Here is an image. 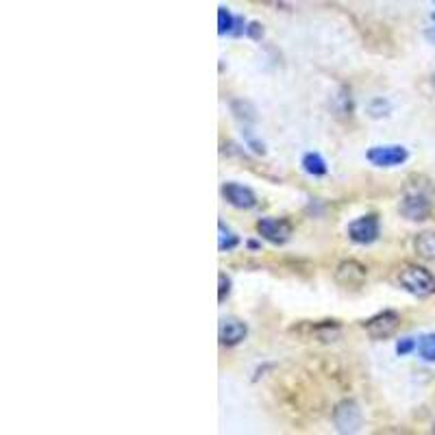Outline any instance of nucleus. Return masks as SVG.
Instances as JSON below:
<instances>
[{"instance_id": "9b49d317", "label": "nucleus", "mask_w": 435, "mask_h": 435, "mask_svg": "<svg viewBox=\"0 0 435 435\" xmlns=\"http://www.w3.org/2000/svg\"><path fill=\"white\" fill-rule=\"evenodd\" d=\"M414 248L418 257H422L424 261H435V233L433 231L418 233L414 240Z\"/></svg>"}, {"instance_id": "a211bd4d", "label": "nucleus", "mask_w": 435, "mask_h": 435, "mask_svg": "<svg viewBox=\"0 0 435 435\" xmlns=\"http://www.w3.org/2000/svg\"><path fill=\"white\" fill-rule=\"evenodd\" d=\"M218 283H220V290H218V300H220V303H224V300H226V296L231 294V279H229V276H226L224 272H220V274H218Z\"/></svg>"}, {"instance_id": "412c9836", "label": "nucleus", "mask_w": 435, "mask_h": 435, "mask_svg": "<svg viewBox=\"0 0 435 435\" xmlns=\"http://www.w3.org/2000/svg\"><path fill=\"white\" fill-rule=\"evenodd\" d=\"M433 20H435V18H433ZM426 37L431 39V42H435V26H433L431 31H426Z\"/></svg>"}, {"instance_id": "f3484780", "label": "nucleus", "mask_w": 435, "mask_h": 435, "mask_svg": "<svg viewBox=\"0 0 435 435\" xmlns=\"http://www.w3.org/2000/svg\"><path fill=\"white\" fill-rule=\"evenodd\" d=\"M368 111H370V115H372V117L387 115V111H389V103H387V100H383V98H374V100L368 105Z\"/></svg>"}, {"instance_id": "4468645a", "label": "nucleus", "mask_w": 435, "mask_h": 435, "mask_svg": "<svg viewBox=\"0 0 435 435\" xmlns=\"http://www.w3.org/2000/svg\"><path fill=\"white\" fill-rule=\"evenodd\" d=\"M218 248L224 253H229V251H235L237 246H240V237H237V233L235 231H231L224 222H218Z\"/></svg>"}, {"instance_id": "423d86ee", "label": "nucleus", "mask_w": 435, "mask_h": 435, "mask_svg": "<svg viewBox=\"0 0 435 435\" xmlns=\"http://www.w3.org/2000/svg\"><path fill=\"white\" fill-rule=\"evenodd\" d=\"M399 327H401V315L397 311H392V309L381 311V313L372 315L370 320L364 323V329L372 340H387V337H392L394 333H397Z\"/></svg>"}, {"instance_id": "dca6fc26", "label": "nucleus", "mask_w": 435, "mask_h": 435, "mask_svg": "<svg viewBox=\"0 0 435 435\" xmlns=\"http://www.w3.org/2000/svg\"><path fill=\"white\" fill-rule=\"evenodd\" d=\"M233 26H235V16L226 7H220L218 9V33L220 35H231Z\"/></svg>"}, {"instance_id": "9d476101", "label": "nucleus", "mask_w": 435, "mask_h": 435, "mask_svg": "<svg viewBox=\"0 0 435 435\" xmlns=\"http://www.w3.org/2000/svg\"><path fill=\"white\" fill-rule=\"evenodd\" d=\"M248 335V327L237 320V318H222L220 320V329H218V337L220 344L224 346H237L240 342H244Z\"/></svg>"}, {"instance_id": "4be33fe9", "label": "nucleus", "mask_w": 435, "mask_h": 435, "mask_svg": "<svg viewBox=\"0 0 435 435\" xmlns=\"http://www.w3.org/2000/svg\"><path fill=\"white\" fill-rule=\"evenodd\" d=\"M433 85H435V76H433Z\"/></svg>"}, {"instance_id": "ddd939ff", "label": "nucleus", "mask_w": 435, "mask_h": 435, "mask_svg": "<svg viewBox=\"0 0 435 435\" xmlns=\"http://www.w3.org/2000/svg\"><path fill=\"white\" fill-rule=\"evenodd\" d=\"M231 111L233 115L244 125V129L253 122H257V109L248 103V100H233L231 103Z\"/></svg>"}, {"instance_id": "f8f14e48", "label": "nucleus", "mask_w": 435, "mask_h": 435, "mask_svg": "<svg viewBox=\"0 0 435 435\" xmlns=\"http://www.w3.org/2000/svg\"><path fill=\"white\" fill-rule=\"evenodd\" d=\"M300 166H303V170H305L307 174H311V177H325V174L329 172L327 162L323 159V154H318V152H307V154L303 157Z\"/></svg>"}, {"instance_id": "f257e3e1", "label": "nucleus", "mask_w": 435, "mask_h": 435, "mask_svg": "<svg viewBox=\"0 0 435 435\" xmlns=\"http://www.w3.org/2000/svg\"><path fill=\"white\" fill-rule=\"evenodd\" d=\"M433 201H435V194L433 187L424 181H416L409 183L403 192V199H401V214L412 220V222H422L433 214Z\"/></svg>"}, {"instance_id": "aec40b11", "label": "nucleus", "mask_w": 435, "mask_h": 435, "mask_svg": "<svg viewBox=\"0 0 435 435\" xmlns=\"http://www.w3.org/2000/svg\"><path fill=\"white\" fill-rule=\"evenodd\" d=\"M246 35L253 37V39H261V35H263L261 24H259V22H251V24L246 26Z\"/></svg>"}, {"instance_id": "1a4fd4ad", "label": "nucleus", "mask_w": 435, "mask_h": 435, "mask_svg": "<svg viewBox=\"0 0 435 435\" xmlns=\"http://www.w3.org/2000/svg\"><path fill=\"white\" fill-rule=\"evenodd\" d=\"M222 196L229 205L237 209H253L257 205V196L251 187L240 185V183H224L222 185Z\"/></svg>"}, {"instance_id": "5701e85b", "label": "nucleus", "mask_w": 435, "mask_h": 435, "mask_svg": "<svg viewBox=\"0 0 435 435\" xmlns=\"http://www.w3.org/2000/svg\"><path fill=\"white\" fill-rule=\"evenodd\" d=\"M433 18H435V14H433Z\"/></svg>"}, {"instance_id": "7ed1b4c3", "label": "nucleus", "mask_w": 435, "mask_h": 435, "mask_svg": "<svg viewBox=\"0 0 435 435\" xmlns=\"http://www.w3.org/2000/svg\"><path fill=\"white\" fill-rule=\"evenodd\" d=\"M368 162L377 168H397L409 159V150L401 144H387V146H372L368 152Z\"/></svg>"}, {"instance_id": "6ab92c4d", "label": "nucleus", "mask_w": 435, "mask_h": 435, "mask_svg": "<svg viewBox=\"0 0 435 435\" xmlns=\"http://www.w3.org/2000/svg\"><path fill=\"white\" fill-rule=\"evenodd\" d=\"M414 348H418V342L414 337H403L399 344H397V352L401 355V357H405V355H409Z\"/></svg>"}, {"instance_id": "2eb2a0df", "label": "nucleus", "mask_w": 435, "mask_h": 435, "mask_svg": "<svg viewBox=\"0 0 435 435\" xmlns=\"http://www.w3.org/2000/svg\"><path fill=\"white\" fill-rule=\"evenodd\" d=\"M418 352L424 362H435V333H426L418 342Z\"/></svg>"}, {"instance_id": "39448f33", "label": "nucleus", "mask_w": 435, "mask_h": 435, "mask_svg": "<svg viewBox=\"0 0 435 435\" xmlns=\"http://www.w3.org/2000/svg\"><path fill=\"white\" fill-rule=\"evenodd\" d=\"M292 222L285 218H261L257 222V233L263 237L266 242L274 244V246H283L290 242L292 237Z\"/></svg>"}, {"instance_id": "f03ea898", "label": "nucleus", "mask_w": 435, "mask_h": 435, "mask_svg": "<svg viewBox=\"0 0 435 435\" xmlns=\"http://www.w3.org/2000/svg\"><path fill=\"white\" fill-rule=\"evenodd\" d=\"M399 283L405 292L418 298H426L435 294V276L422 266H405L399 272Z\"/></svg>"}, {"instance_id": "20e7f679", "label": "nucleus", "mask_w": 435, "mask_h": 435, "mask_svg": "<svg viewBox=\"0 0 435 435\" xmlns=\"http://www.w3.org/2000/svg\"><path fill=\"white\" fill-rule=\"evenodd\" d=\"M333 424L340 433H357L364 424L362 407L355 401H342L333 409Z\"/></svg>"}, {"instance_id": "0eeeda50", "label": "nucleus", "mask_w": 435, "mask_h": 435, "mask_svg": "<svg viewBox=\"0 0 435 435\" xmlns=\"http://www.w3.org/2000/svg\"><path fill=\"white\" fill-rule=\"evenodd\" d=\"M348 237L355 242V244H372L379 240V233H381V226H379V218L374 214H368V216H362L357 220H352L346 229Z\"/></svg>"}, {"instance_id": "6e6552de", "label": "nucleus", "mask_w": 435, "mask_h": 435, "mask_svg": "<svg viewBox=\"0 0 435 435\" xmlns=\"http://www.w3.org/2000/svg\"><path fill=\"white\" fill-rule=\"evenodd\" d=\"M368 276V270L366 266H362L360 261L355 259H348V261H342L335 270V281L344 288H362L364 281Z\"/></svg>"}]
</instances>
